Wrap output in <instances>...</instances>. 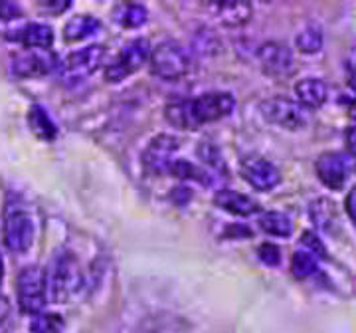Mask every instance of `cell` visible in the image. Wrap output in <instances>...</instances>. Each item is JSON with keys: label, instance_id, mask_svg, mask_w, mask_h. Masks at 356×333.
<instances>
[{"label": "cell", "instance_id": "6da1fadb", "mask_svg": "<svg viewBox=\"0 0 356 333\" xmlns=\"http://www.w3.org/2000/svg\"><path fill=\"white\" fill-rule=\"evenodd\" d=\"M46 282L51 302L65 304L74 300L83 290V272L77 258L72 252H60L46 274Z\"/></svg>", "mask_w": 356, "mask_h": 333}, {"label": "cell", "instance_id": "7a4b0ae2", "mask_svg": "<svg viewBox=\"0 0 356 333\" xmlns=\"http://www.w3.org/2000/svg\"><path fill=\"white\" fill-rule=\"evenodd\" d=\"M103 58H105V48L102 44L86 46L81 50L72 52L70 56H65L58 65V76L64 86H77L97 72Z\"/></svg>", "mask_w": 356, "mask_h": 333}, {"label": "cell", "instance_id": "3957f363", "mask_svg": "<svg viewBox=\"0 0 356 333\" xmlns=\"http://www.w3.org/2000/svg\"><path fill=\"white\" fill-rule=\"evenodd\" d=\"M16 295H18V306L22 313L36 316L44 311L48 302V282H46V272L40 266H28L18 274L16 282Z\"/></svg>", "mask_w": 356, "mask_h": 333}, {"label": "cell", "instance_id": "277c9868", "mask_svg": "<svg viewBox=\"0 0 356 333\" xmlns=\"http://www.w3.org/2000/svg\"><path fill=\"white\" fill-rule=\"evenodd\" d=\"M151 70L156 77L175 82L188 74L191 70V58L186 50L172 40L161 42L154 50H151Z\"/></svg>", "mask_w": 356, "mask_h": 333}, {"label": "cell", "instance_id": "5b68a950", "mask_svg": "<svg viewBox=\"0 0 356 333\" xmlns=\"http://www.w3.org/2000/svg\"><path fill=\"white\" fill-rule=\"evenodd\" d=\"M186 103L194 129L228 117L236 107V100L228 91H208L194 100H186Z\"/></svg>", "mask_w": 356, "mask_h": 333}, {"label": "cell", "instance_id": "8992f818", "mask_svg": "<svg viewBox=\"0 0 356 333\" xmlns=\"http://www.w3.org/2000/svg\"><path fill=\"white\" fill-rule=\"evenodd\" d=\"M151 50H153V48H151L149 40H133L131 44H127V46L119 52L113 60L107 64V68H105V79L111 82V84L123 82L125 77H129L131 74H135L139 68H143V64L151 58Z\"/></svg>", "mask_w": 356, "mask_h": 333}, {"label": "cell", "instance_id": "52a82bcc", "mask_svg": "<svg viewBox=\"0 0 356 333\" xmlns=\"http://www.w3.org/2000/svg\"><path fill=\"white\" fill-rule=\"evenodd\" d=\"M356 169V157L353 153H343V151H329L323 153L315 163L318 180L332 191H341L346 180Z\"/></svg>", "mask_w": 356, "mask_h": 333}, {"label": "cell", "instance_id": "ba28073f", "mask_svg": "<svg viewBox=\"0 0 356 333\" xmlns=\"http://www.w3.org/2000/svg\"><path fill=\"white\" fill-rule=\"evenodd\" d=\"M34 242V222L22 208H13L4 218V244L14 254H24Z\"/></svg>", "mask_w": 356, "mask_h": 333}, {"label": "cell", "instance_id": "9c48e42d", "mask_svg": "<svg viewBox=\"0 0 356 333\" xmlns=\"http://www.w3.org/2000/svg\"><path fill=\"white\" fill-rule=\"evenodd\" d=\"M261 116L266 117L269 123L277 125V127L297 131L307 125V117L303 107L293 100L287 98H271L259 105Z\"/></svg>", "mask_w": 356, "mask_h": 333}, {"label": "cell", "instance_id": "30bf717a", "mask_svg": "<svg viewBox=\"0 0 356 333\" xmlns=\"http://www.w3.org/2000/svg\"><path fill=\"white\" fill-rule=\"evenodd\" d=\"M60 60L50 50H24L16 54L10 70L16 77H40L58 70Z\"/></svg>", "mask_w": 356, "mask_h": 333}, {"label": "cell", "instance_id": "8fae6325", "mask_svg": "<svg viewBox=\"0 0 356 333\" xmlns=\"http://www.w3.org/2000/svg\"><path fill=\"white\" fill-rule=\"evenodd\" d=\"M178 145L180 143L175 135H168V133L156 135L153 141L149 143V147L145 149V155H143L145 169L153 175L168 173V169L175 161V153L178 151Z\"/></svg>", "mask_w": 356, "mask_h": 333}, {"label": "cell", "instance_id": "7c38bea8", "mask_svg": "<svg viewBox=\"0 0 356 333\" xmlns=\"http://www.w3.org/2000/svg\"><path fill=\"white\" fill-rule=\"evenodd\" d=\"M240 173L245 183H250L257 191H271L281 183V173L273 163H269L264 157H245L240 165Z\"/></svg>", "mask_w": 356, "mask_h": 333}, {"label": "cell", "instance_id": "4fadbf2b", "mask_svg": "<svg viewBox=\"0 0 356 333\" xmlns=\"http://www.w3.org/2000/svg\"><path fill=\"white\" fill-rule=\"evenodd\" d=\"M206 10L216 20L218 24L228 28H240L252 20V4L243 0H220V2H208Z\"/></svg>", "mask_w": 356, "mask_h": 333}, {"label": "cell", "instance_id": "5bb4252c", "mask_svg": "<svg viewBox=\"0 0 356 333\" xmlns=\"http://www.w3.org/2000/svg\"><path fill=\"white\" fill-rule=\"evenodd\" d=\"M257 58L267 76L283 77L293 72V54L281 42H266L257 52Z\"/></svg>", "mask_w": 356, "mask_h": 333}, {"label": "cell", "instance_id": "9a60e30c", "mask_svg": "<svg viewBox=\"0 0 356 333\" xmlns=\"http://www.w3.org/2000/svg\"><path fill=\"white\" fill-rule=\"evenodd\" d=\"M13 40H18L28 50H50L54 44L51 26L42 22H30L14 32Z\"/></svg>", "mask_w": 356, "mask_h": 333}, {"label": "cell", "instance_id": "2e32d148", "mask_svg": "<svg viewBox=\"0 0 356 333\" xmlns=\"http://www.w3.org/2000/svg\"><path fill=\"white\" fill-rule=\"evenodd\" d=\"M214 205L236 217H252L259 210V205L254 199L238 191H229V189H222L214 194Z\"/></svg>", "mask_w": 356, "mask_h": 333}, {"label": "cell", "instance_id": "e0dca14e", "mask_svg": "<svg viewBox=\"0 0 356 333\" xmlns=\"http://www.w3.org/2000/svg\"><path fill=\"white\" fill-rule=\"evenodd\" d=\"M295 95H297V102L301 107L307 109H318L321 105H325L327 102V84L318 77H305L301 82L295 84Z\"/></svg>", "mask_w": 356, "mask_h": 333}, {"label": "cell", "instance_id": "ac0fdd59", "mask_svg": "<svg viewBox=\"0 0 356 333\" xmlns=\"http://www.w3.org/2000/svg\"><path fill=\"white\" fill-rule=\"evenodd\" d=\"M99 28H102V22L95 16L77 14L72 20H67L64 28V36L67 42H79V40H86L93 34H97Z\"/></svg>", "mask_w": 356, "mask_h": 333}, {"label": "cell", "instance_id": "d6986e66", "mask_svg": "<svg viewBox=\"0 0 356 333\" xmlns=\"http://www.w3.org/2000/svg\"><path fill=\"white\" fill-rule=\"evenodd\" d=\"M115 22L123 28H139L147 22L149 18V13L143 4H137V2H123L119 6H115L113 10Z\"/></svg>", "mask_w": 356, "mask_h": 333}, {"label": "cell", "instance_id": "ffe728a7", "mask_svg": "<svg viewBox=\"0 0 356 333\" xmlns=\"http://www.w3.org/2000/svg\"><path fill=\"white\" fill-rule=\"evenodd\" d=\"M259 229L269 234V236H277V238H287L291 236L293 222L291 218L285 212H277V210H269L259 217Z\"/></svg>", "mask_w": 356, "mask_h": 333}, {"label": "cell", "instance_id": "44dd1931", "mask_svg": "<svg viewBox=\"0 0 356 333\" xmlns=\"http://www.w3.org/2000/svg\"><path fill=\"white\" fill-rule=\"evenodd\" d=\"M28 125L42 139H54L56 133H58V129H56L54 121L48 116V111L44 107H40V105H34L30 109V114H28Z\"/></svg>", "mask_w": 356, "mask_h": 333}, {"label": "cell", "instance_id": "7402d4cb", "mask_svg": "<svg viewBox=\"0 0 356 333\" xmlns=\"http://www.w3.org/2000/svg\"><path fill=\"white\" fill-rule=\"evenodd\" d=\"M295 46L303 54H317L323 48V30L317 24H307L297 36H295Z\"/></svg>", "mask_w": 356, "mask_h": 333}, {"label": "cell", "instance_id": "603a6c76", "mask_svg": "<svg viewBox=\"0 0 356 333\" xmlns=\"http://www.w3.org/2000/svg\"><path fill=\"white\" fill-rule=\"evenodd\" d=\"M311 218L313 222L317 224L318 229L323 231H331L332 224L337 222V208H334V203L329 201V199H318L311 205Z\"/></svg>", "mask_w": 356, "mask_h": 333}, {"label": "cell", "instance_id": "cb8c5ba5", "mask_svg": "<svg viewBox=\"0 0 356 333\" xmlns=\"http://www.w3.org/2000/svg\"><path fill=\"white\" fill-rule=\"evenodd\" d=\"M64 325V318L51 311H40L30 321L32 333H62Z\"/></svg>", "mask_w": 356, "mask_h": 333}, {"label": "cell", "instance_id": "d4e9b609", "mask_svg": "<svg viewBox=\"0 0 356 333\" xmlns=\"http://www.w3.org/2000/svg\"><path fill=\"white\" fill-rule=\"evenodd\" d=\"M318 270L317 258L309 252H295L291 260V272L297 280H305Z\"/></svg>", "mask_w": 356, "mask_h": 333}, {"label": "cell", "instance_id": "484cf974", "mask_svg": "<svg viewBox=\"0 0 356 333\" xmlns=\"http://www.w3.org/2000/svg\"><path fill=\"white\" fill-rule=\"evenodd\" d=\"M170 175H175L177 179L182 180H198V183H210L206 179L208 175L200 171L196 165H192L191 161H184V159H175L172 165L168 169Z\"/></svg>", "mask_w": 356, "mask_h": 333}, {"label": "cell", "instance_id": "4316f807", "mask_svg": "<svg viewBox=\"0 0 356 333\" xmlns=\"http://www.w3.org/2000/svg\"><path fill=\"white\" fill-rule=\"evenodd\" d=\"M198 157L202 159L204 165H208L212 171H222V173H226V163H224V159H222V153H220V149H218L216 145H212V143H200V147H198Z\"/></svg>", "mask_w": 356, "mask_h": 333}, {"label": "cell", "instance_id": "83f0119b", "mask_svg": "<svg viewBox=\"0 0 356 333\" xmlns=\"http://www.w3.org/2000/svg\"><path fill=\"white\" fill-rule=\"evenodd\" d=\"M257 256L266 266H280L281 264V250L275 244H261L257 248Z\"/></svg>", "mask_w": 356, "mask_h": 333}, {"label": "cell", "instance_id": "f1b7e54d", "mask_svg": "<svg viewBox=\"0 0 356 333\" xmlns=\"http://www.w3.org/2000/svg\"><path fill=\"white\" fill-rule=\"evenodd\" d=\"M301 242H303V246H305L309 254H313L315 258H327V248H325V244L321 242L313 232H305V234L301 236Z\"/></svg>", "mask_w": 356, "mask_h": 333}, {"label": "cell", "instance_id": "f546056e", "mask_svg": "<svg viewBox=\"0 0 356 333\" xmlns=\"http://www.w3.org/2000/svg\"><path fill=\"white\" fill-rule=\"evenodd\" d=\"M0 333H13L10 304L4 295H0Z\"/></svg>", "mask_w": 356, "mask_h": 333}, {"label": "cell", "instance_id": "4dcf8cb0", "mask_svg": "<svg viewBox=\"0 0 356 333\" xmlns=\"http://www.w3.org/2000/svg\"><path fill=\"white\" fill-rule=\"evenodd\" d=\"M22 14L20 6L14 2H0V20H14Z\"/></svg>", "mask_w": 356, "mask_h": 333}, {"label": "cell", "instance_id": "1f68e13d", "mask_svg": "<svg viewBox=\"0 0 356 333\" xmlns=\"http://www.w3.org/2000/svg\"><path fill=\"white\" fill-rule=\"evenodd\" d=\"M344 208H346V215L350 217V220L356 224V187L353 191L346 194V201H344Z\"/></svg>", "mask_w": 356, "mask_h": 333}, {"label": "cell", "instance_id": "d6a6232c", "mask_svg": "<svg viewBox=\"0 0 356 333\" xmlns=\"http://www.w3.org/2000/svg\"><path fill=\"white\" fill-rule=\"evenodd\" d=\"M344 65H346V72H348L350 79H356V48L348 52V56L344 60Z\"/></svg>", "mask_w": 356, "mask_h": 333}, {"label": "cell", "instance_id": "836d02e7", "mask_svg": "<svg viewBox=\"0 0 356 333\" xmlns=\"http://www.w3.org/2000/svg\"><path fill=\"white\" fill-rule=\"evenodd\" d=\"M44 8H50L54 13H64L65 8H70V0H50L42 4Z\"/></svg>", "mask_w": 356, "mask_h": 333}, {"label": "cell", "instance_id": "e575fe53", "mask_svg": "<svg viewBox=\"0 0 356 333\" xmlns=\"http://www.w3.org/2000/svg\"><path fill=\"white\" fill-rule=\"evenodd\" d=\"M346 143H348V147H350V151L356 153V123H353L348 131H346Z\"/></svg>", "mask_w": 356, "mask_h": 333}, {"label": "cell", "instance_id": "d590c367", "mask_svg": "<svg viewBox=\"0 0 356 333\" xmlns=\"http://www.w3.org/2000/svg\"><path fill=\"white\" fill-rule=\"evenodd\" d=\"M4 278V262H2V256H0V282Z\"/></svg>", "mask_w": 356, "mask_h": 333}, {"label": "cell", "instance_id": "8d00e7d4", "mask_svg": "<svg viewBox=\"0 0 356 333\" xmlns=\"http://www.w3.org/2000/svg\"><path fill=\"white\" fill-rule=\"evenodd\" d=\"M350 88H353V91H355L356 95V79H350Z\"/></svg>", "mask_w": 356, "mask_h": 333}]
</instances>
